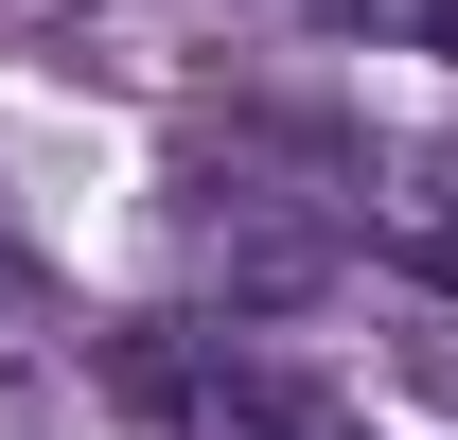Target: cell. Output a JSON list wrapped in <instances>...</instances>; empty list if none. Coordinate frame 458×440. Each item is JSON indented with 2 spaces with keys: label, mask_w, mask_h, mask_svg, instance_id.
I'll return each mask as SVG.
<instances>
[{
  "label": "cell",
  "mask_w": 458,
  "mask_h": 440,
  "mask_svg": "<svg viewBox=\"0 0 458 440\" xmlns=\"http://www.w3.org/2000/svg\"><path fill=\"white\" fill-rule=\"evenodd\" d=\"M54 334H71V317H54V282H36V265H18V247H0V370H36Z\"/></svg>",
  "instance_id": "obj_1"
},
{
  "label": "cell",
  "mask_w": 458,
  "mask_h": 440,
  "mask_svg": "<svg viewBox=\"0 0 458 440\" xmlns=\"http://www.w3.org/2000/svg\"><path fill=\"white\" fill-rule=\"evenodd\" d=\"M405 370H423V387L458 405V317H405Z\"/></svg>",
  "instance_id": "obj_2"
},
{
  "label": "cell",
  "mask_w": 458,
  "mask_h": 440,
  "mask_svg": "<svg viewBox=\"0 0 458 440\" xmlns=\"http://www.w3.org/2000/svg\"><path fill=\"white\" fill-rule=\"evenodd\" d=\"M405 36H423V54H441V71H458V0H405Z\"/></svg>",
  "instance_id": "obj_3"
}]
</instances>
